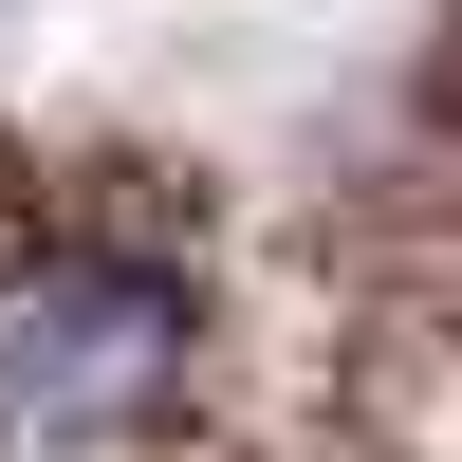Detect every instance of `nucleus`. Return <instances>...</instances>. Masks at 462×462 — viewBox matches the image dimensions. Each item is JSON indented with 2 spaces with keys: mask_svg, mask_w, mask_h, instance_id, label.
I'll list each match as a JSON object with an SVG mask.
<instances>
[{
  "mask_svg": "<svg viewBox=\"0 0 462 462\" xmlns=\"http://www.w3.org/2000/svg\"><path fill=\"white\" fill-rule=\"evenodd\" d=\"M185 352H204V315H185L167 259H19L0 278V462H148L185 426Z\"/></svg>",
  "mask_w": 462,
  "mask_h": 462,
  "instance_id": "1",
  "label": "nucleus"
}]
</instances>
